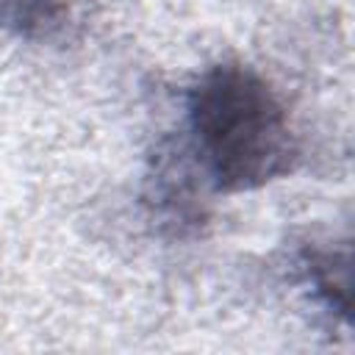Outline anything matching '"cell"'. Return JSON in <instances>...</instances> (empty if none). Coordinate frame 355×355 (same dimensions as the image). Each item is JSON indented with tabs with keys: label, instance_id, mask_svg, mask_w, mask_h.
Listing matches in <instances>:
<instances>
[{
	"label": "cell",
	"instance_id": "cell-1",
	"mask_svg": "<svg viewBox=\"0 0 355 355\" xmlns=\"http://www.w3.org/2000/svg\"><path fill=\"white\" fill-rule=\"evenodd\" d=\"M189 153L219 191H252L294 169L288 111L252 67L222 61L189 89Z\"/></svg>",
	"mask_w": 355,
	"mask_h": 355
},
{
	"label": "cell",
	"instance_id": "cell-2",
	"mask_svg": "<svg viewBox=\"0 0 355 355\" xmlns=\"http://www.w3.org/2000/svg\"><path fill=\"white\" fill-rule=\"evenodd\" d=\"M305 269L313 291L341 319L349 316V247H313L305 252Z\"/></svg>",
	"mask_w": 355,
	"mask_h": 355
},
{
	"label": "cell",
	"instance_id": "cell-3",
	"mask_svg": "<svg viewBox=\"0 0 355 355\" xmlns=\"http://www.w3.org/2000/svg\"><path fill=\"white\" fill-rule=\"evenodd\" d=\"M69 17L67 0H0V31L19 39H50Z\"/></svg>",
	"mask_w": 355,
	"mask_h": 355
}]
</instances>
